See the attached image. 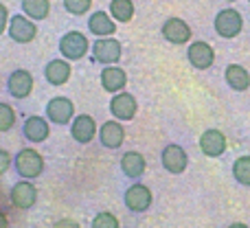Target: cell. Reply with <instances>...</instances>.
<instances>
[{
	"label": "cell",
	"instance_id": "obj_19",
	"mask_svg": "<svg viewBox=\"0 0 250 228\" xmlns=\"http://www.w3.org/2000/svg\"><path fill=\"white\" fill-rule=\"evenodd\" d=\"M99 82H101V88L110 95H117V92L125 90L127 86V73L121 68V66H105L99 75Z\"/></svg>",
	"mask_w": 250,
	"mask_h": 228
},
{
	"label": "cell",
	"instance_id": "obj_7",
	"mask_svg": "<svg viewBox=\"0 0 250 228\" xmlns=\"http://www.w3.org/2000/svg\"><path fill=\"white\" fill-rule=\"evenodd\" d=\"M7 33L16 44H29L38 38V24H35V20L26 18L24 13H16L9 18Z\"/></svg>",
	"mask_w": 250,
	"mask_h": 228
},
{
	"label": "cell",
	"instance_id": "obj_24",
	"mask_svg": "<svg viewBox=\"0 0 250 228\" xmlns=\"http://www.w3.org/2000/svg\"><path fill=\"white\" fill-rule=\"evenodd\" d=\"M134 11H136V7H134L132 0H110L108 13L117 22H121V24H127V22H132Z\"/></svg>",
	"mask_w": 250,
	"mask_h": 228
},
{
	"label": "cell",
	"instance_id": "obj_23",
	"mask_svg": "<svg viewBox=\"0 0 250 228\" xmlns=\"http://www.w3.org/2000/svg\"><path fill=\"white\" fill-rule=\"evenodd\" d=\"M20 7L26 18L40 22L46 20L48 13H51V0H20Z\"/></svg>",
	"mask_w": 250,
	"mask_h": 228
},
{
	"label": "cell",
	"instance_id": "obj_15",
	"mask_svg": "<svg viewBox=\"0 0 250 228\" xmlns=\"http://www.w3.org/2000/svg\"><path fill=\"white\" fill-rule=\"evenodd\" d=\"M226 147H229V138H226L224 132H220L215 127L202 132V136H200V151L207 158H220L226 151Z\"/></svg>",
	"mask_w": 250,
	"mask_h": 228
},
{
	"label": "cell",
	"instance_id": "obj_6",
	"mask_svg": "<svg viewBox=\"0 0 250 228\" xmlns=\"http://www.w3.org/2000/svg\"><path fill=\"white\" fill-rule=\"evenodd\" d=\"M151 202H154V195H151V189L143 182H134L125 189L123 193V204L127 211L132 213H145L149 211Z\"/></svg>",
	"mask_w": 250,
	"mask_h": 228
},
{
	"label": "cell",
	"instance_id": "obj_26",
	"mask_svg": "<svg viewBox=\"0 0 250 228\" xmlns=\"http://www.w3.org/2000/svg\"><path fill=\"white\" fill-rule=\"evenodd\" d=\"M16 125V110L11 104H0V134H7Z\"/></svg>",
	"mask_w": 250,
	"mask_h": 228
},
{
	"label": "cell",
	"instance_id": "obj_14",
	"mask_svg": "<svg viewBox=\"0 0 250 228\" xmlns=\"http://www.w3.org/2000/svg\"><path fill=\"white\" fill-rule=\"evenodd\" d=\"M160 33H163V38L167 40L169 44H176V46H180V44H187L191 42V35H193V31H191V26L187 24L182 18H167V20L163 22V29H160Z\"/></svg>",
	"mask_w": 250,
	"mask_h": 228
},
{
	"label": "cell",
	"instance_id": "obj_21",
	"mask_svg": "<svg viewBox=\"0 0 250 228\" xmlns=\"http://www.w3.org/2000/svg\"><path fill=\"white\" fill-rule=\"evenodd\" d=\"M145 169H147V160L141 151L129 149L121 156V171L129 180H138V178L145 173Z\"/></svg>",
	"mask_w": 250,
	"mask_h": 228
},
{
	"label": "cell",
	"instance_id": "obj_3",
	"mask_svg": "<svg viewBox=\"0 0 250 228\" xmlns=\"http://www.w3.org/2000/svg\"><path fill=\"white\" fill-rule=\"evenodd\" d=\"M90 55L97 64L101 66H114L121 62L123 44L117 38H97L90 44Z\"/></svg>",
	"mask_w": 250,
	"mask_h": 228
},
{
	"label": "cell",
	"instance_id": "obj_36",
	"mask_svg": "<svg viewBox=\"0 0 250 228\" xmlns=\"http://www.w3.org/2000/svg\"><path fill=\"white\" fill-rule=\"evenodd\" d=\"M33 228H38V226H33Z\"/></svg>",
	"mask_w": 250,
	"mask_h": 228
},
{
	"label": "cell",
	"instance_id": "obj_35",
	"mask_svg": "<svg viewBox=\"0 0 250 228\" xmlns=\"http://www.w3.org/2000/svg\"><path fill=\"white\" fill-rule=\"evenodd\" d=\"M0 90H2V82H0Z\"/></svg>",
	"mask_w": 250,
	"mask_h": 228
},
{
	"label": "cell",
	"instance_id": "obj_28",
	"mask_svg": "<svg viewBox=\"0 0 250 228\" xmlns=\"http://www.w3.org/2000/svg\"><path fill=\"white\" fill-rule=\"evenodd\" d=\"M92 7V0H64V9L70 16H86Z\"/></svg>",
	"mask_w": 250,
	"mask_h": 228
},
{
	"label": "cell",
	"instance_id": "obj_32",
	"mask_svg": "<svg viewBox=\"0 0 250 228\" xmlns=\"http://www.w3.org/2000/svg\"><path fill=\"white\" fill-rule=\"evenodd\" d=\"M0 228H9V217L4 211H0Z\"/></svg>",
	"mask_w": 250,
	"mask_h": 228
},
{
	"label": "cell",
	"instance_id": "obj_12",
	"mask_svg": "<svg viewBox=\"0 0 250 228\" xmlns=\"http://www.w3.org/2000/svg\"><path fill=\"white\" fill-rule=\"evenodd\" d=\"M9 200H11V204L16 208H20V211L33 208V204L38 202V189H35L33 180L16 182V185L11 187V191H9Z\"/></svg>",
	"mask_w": 250,
	"mask_h": 228
},
{
	"label": "cell",
	"instance_id": "obj_9",
	"mask_svg": "<svg viewBox=\"0 0 250 228\" xmlns=\"http://www.w3.org/2000/svg\"><path fill=\"white\" fill-rule=\"evenodd\" d=\"M48 123L53 125H68L75 119V104L68 97H53L46 104V114Z\"/></svg>",
	"mask_w": 250,
	"mask_h": 228
},
{
	"label": "cell",
	"instance_id": "obj_27",
	"mask_svg": "<svg viewBox=\"0 0 250 228\" xmlns=\"http://www.w3.org/2000/svg\"><path fill=\"white\" fill-rule=\"evenodd\" d=\"M90 228H121V224H119V217L114 215V213L101 211V213H97V215L92 217Z\"/></svg>",
	"mask_w": 250,
	"mask_h": 228
},
{
	"label": "cell",
	"instance_id": "obj_31",
	"mask_svg": "<svg viewBox=\"0 0 250 228\" xmlns=\"http://www.w3.org/2000/svg\"><path fill=\"white\" fill-rule=\"evenodd\" d=\"M53 228H82V226L75 220H70V217H64V220H57L55 224H53Z\"/></svg>",
	"mask_w": 250,
	"mask_h": 228
},
{
	"label": "cell",
	"instance_id": "obj_18",
	"mask_svg": "<svg viewBox=\"0 0 250 228\" xmlns=\"http://www.w3.org/2000/svg\"><path fill=\"white\" fill-rule=\"evenodd\" d=\"M88 33L95 38H112L117 33V20L108 11H95L88 16Z\"/></svg>",
	"mask_w": 250,
	"mask_h": 228
},
{
	"label": "cell",
	"instance_id": "obj_29",
	"mask_svg": "<svg viewBox=\"0 0 250 228\" xmlns=\"http://www.w3.org/2000/svg\"><path fill=\"white\" fill-rule=\"evenodd\" d=\"M11 167H13V156L9 154L7 149H2V147H0V176H4V173H7Z\"/></svg>",
	"mask_w": 250,
	"mask_h": 228
},
{
	"label": "cell",
	"instance_id": "obj_25",
	"mask_svg": "<svg viewBox=\"0 0 250 228\" xmlns=\"http://www.w3.org/2000/svg\"><path fill=\"white\" fill-rule=\"evenodd\" d=\"M233 178L242 187H250V156H239L233 163Z\"/></svg>",
	"mask_w": 250,
	"mask_h": 228
},
{
	"label": "cell",
	"instance_id": "obj_20",
	"mask_svg": "<svg viewBox=\"0 0 250 228\" xmlns=\"http://www.w3.org/2000/svg\"><path fill=\"white\" fill-rule=\"evenodd\" d=\"M70 75H73V66H70V62L64 60V57L51 60L44 66V79H46L51 86H64L70 79Z\"/></svg>",
	"mask_w": 250,
	"mask_h": 228
},
{
	"label": "cell",
	"instance_id": "obj_11",
	"mask_svg": "<svg viewBox=\"0 0 250 228\" xmlns=\"http://www.w3.org/2000/svg\"><path fill=\"white\" fill-rule=\"evenodd\" d=\"M97 121L92 119L90 114H75V119L70 121V136H73L75 143L79 145H88L97 138Z\"/></svg>",
	"mask_w": 250,
	"mask_h": 228
},
{
	"label": "cell",
	"instance_id": "obj_2",
	"mask_svg": "<svg viewBox=\"0 0 250 228\" xmlns=\"http://www.w3.org/2000/svg\"><path fill=\"white\" fill-rule=\"evenodd\" d=\"M57 51L64 60L68 62H79L86 57V53H90V42H88L86 33L82 31H68L60 38L57 42Z\"/></svg>",
	"mask_w": 250,
	"mask_h": 228
},
{
	"label": "cell",
	"instance_id": "obj_8",
	"mask_svg": "<svg viewBox=\"0 0 250 228\" xmlns=\"http://www.w3.org/2000/svg\"><path fill=\"white\" fill-rule=\"evenodd\" d=\"M33 88H35V79L31 75V70H26V68H16L7 77V92L18 101L29 99Z\"/></svg>",
	"mask_w": 250,
	"mask_h": 228
},
{
	"label": "cell",
	"instance_id": "obj_33",
	"mask_svg": "<svg viewBox=\"0 0 250 228\" xmlns=\"http://www.w3.org/2000/svg\"><path fill=\"white\" fill-rule=\"evenodd\" d=\"M226 228H250V226L244 224V222H235V224H230V226H226Z\"/></svg>",
	"mask_w": 250,
	"mask_h": 228
},
{
	"label": "cell",
	"instance_id": "obj_17",
	"mask_svg": "<svg viewBox=\"0 0 250 228\" xmlns=\"http://www.w3.org/2000/svg\"><path fill=\"white\" fill-rule=\"evenodd\" d=\"M97 136H99L101 147H105V149H119L125 143V127L121 121H117V119L105 121L99 127Z\"/></svg>",
	"mask_w": 250,
	"mask_h": 228
},
{
	"label": "cell",
	"instance_id": "obj_10",
	"mask_svg": "<svg viewBox=\"0 0 250 228\" xmlns=\"http://www.w3.org/2000/svg\"><path fill=\"white\" fill-rule=\"evenodd\" d=\"M187 60H189V64L193 66V68L208 70L215 64V51H213V46L208 42L195 40V42H191L189 48H187Z\"/></svg>",
	"mask_w": 250,
	"mask_h": 228
},
{
	"label": "cell",
	"instance_id": "obj_30",
	"mask_svg": "<svg viewBox=\"0 0 250 228\" xmlns=\"http://www.w3.org/2000/svg\"><path fill=\"white\" fill-rule=\"evenodd\" d=\"M9 9L4 7L2 2H0V35L2 33H7V26H9Z\"/></svg>",
	"mask_w": 250,
	"mask_h": 228
},
{
	"label": "cell",
	"instance_id": "obj_13",
	"mask_svg": "<svg viewBox=\"0 0 250 228\" xmlns=\"http://www.w3.org/2000/svg\"><path fill=\"white\" fill-rule=\"evenodd\" d=\"M136 112H138V101L132 92L121 90L117 95H112V99H110V114L117 121H132Z\"/></svg>",
	"mask_w": 250,
	"mask_h": 228
},
{
	"label": "cell",
	"instance_id": "obj_5",
	"mask_svg": "<svg viewBox=\"0 0 250 228\" xmlns=\"http://www.w3.org/2000/svg\"><path fill=\"white\" fill-rule=\"evenodd\" d=\"M160 165H163V169L167 173L180 176V173H185L187 167H189V154H187V149L182 145L169 143V145H165L163 151H160Z\"/></svg>",
	"mask_w": 250,
	"mask_h": 228
},
{
	"label": "cell",
	"instance_id": "obj_22",
	"mask_svg": "<svg viewBox=\"0 0 250 228\" xmlns=\"http://www.w3.org/2000/svg\"><path fill=\"white\" fill-rule=\"evenodd\" d=\"M224 79L235 92H246L250 88V73L242 64H229L224 70Z\"/></svg>",
	"mask_w": 250,
	"mask_h": 228
},
{
	"label": "cell",
	"instance_id": "obj_16",
	"mask_svg": "<svg viewBox=\"0 0 250 228\" xmlns=\"http://www.w3.org/2000/svg\"><path fill=\"white\" fill-rule=\"evenodd\" d=\"M48 134H51V123H48L46 116L33 114L22 123V136H24L29 143H33V145L44 143L48 138Z\"/></svg>",
	"mask_w": 250,
	"mask_h": 228
},
{
	"label": "cell",
	"instance_id": "obj_37",
	"mask_svg": "<svg viewBox=\"0 0 250 228\" xmlns=\"http://www.w3.org/2000/svg\"><path fill=\"white\" fill-rule=\"evenodd\" d=\"M248 2H250V0H248Z\"/></svg>",
	"mask_w": 250,
	"mask_h": 228
},
{
	"label": "cell",
	"instance_id": "obj_34",
	"mask_svg": "<svg viewBox=\"0 0 250 228\" xmlns=\"http://www.w3.org/2000/svg\"><path fill=\"white\" fill-rule=\"evenodd\" d=\"M226 2H237V0H226Z\"/></svg>",
	"mask_w": 250,
	"mask_h": 228
},
{
	"label": "cell",
	"instance_id": "obj_1",
	"mask_svg": "<svg viewBox=\"0 0 250 228\" xmlns=\"http://www.w3.org/2000/svg\"><path fill=\"white\" fill-rule=\"evenodd\" d=\"M44 156L33 147H22L16 156H13V169L22 180H35L44 173Z\"/></svg>",
	"mask_w": 250,
	"mask_h": 228
},
{
	"label": "cell",
	"instance_id": "obj_4",
	"mask_svg": "<svg viewBox=\"0 0 250 228\" xmlns=\"http://www.w3.org/2000/svg\"><path fill=\"white\" fill-rule=\"evenodd\" d=\"M213 26H215V33L224 40H235L239 33L244 31V16L233 7H226L222 11H217L215 20H213Z\"/></svg>",
	"mask_w": 250,
	"mask_h": 228
}]
</instances>
